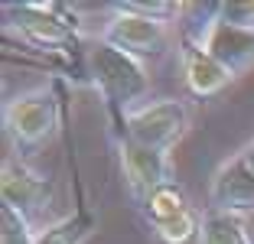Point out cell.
Instances as JSON below:
<instances>
[{
  "label": "cell",
  "mask_w": 254,
  "mask_h": 244,
  "mask_svg": "<svg viewBox=\"0 0 254 244\" xmlns=\"http://www.w3.org/2000/svg\"><path fill=\"white\" fill-rule=\"evenodd\" d=\"M189 124H192V114L180 98H160V101H147L127 114L124 124L118 127V137L170 153L186 137Z\"/></svg>",
  "instance_id": "obj_3"
},
{
  "label": "cell",
  "mask_w": 254,
  "mask_h": 244,
  "mask_svg": "<svg viewBox=\"0 0 254 244\" xmlns=\"http://www.w3.org/2000/svg\"><path fill=\"white\" fill-rule=\"evenodd\" d=\"M7 26L20 33L23 43L43 52H75L78 33L65 16L62 3H3Z\"/></svg>",
  "instance_id": "obj_4"
},
{
  "label": "cell",
  "mask_w": 254,
  "mask_h": 244,
  "mask_svg": "<svg viewBox=\"0 0 254 244\" xmlns=\"http://www.w3.org/2000/svg\"><path fill=\"white\" fill-rule=\"evenodd\" d=\"M85 59H88V75L98 85L101 98H105L111 121H114V130H118L124 124V118L134 108H140L143 95H147L150 88L147 68H143V62L137 56L114 49L105 39H95L88 46V52H85Z\"/></svg>",
  "instance_id": "obj_1"
},
{
  "label": "cell",
  "mask_w": 254,
  "mask_h": 244,
  "mask_svg": "<svg viewBox=\"0 0 254 244\" xmlns=\"http://www.w3.org/2000/svg\"><path fill=\"white\" fill-rule=\"evenodd\" d=\"M114 147H118V163H121L127 195L134 199L137 208H143V202L157 192L160 185L170 183V153L140 147L127 137H114Z\"/></svg>",
  "instance_id": "obj_7"
},
{
  "label": "cell",
  "mask_w": 254,
  "mask_h": 244,
  "mask_svg": "<svg viewBox=\"0 0 254 244\" xmlns=\"http://www.w3.org/2000/svg\"><path fill=\"white\" fill-rule=\"evenodd\" d=\"M95 225H98V218L82 205L78 212L65 215V218H59V222L36 228V241L33 244H85L88 235L95 231Z\"/></svg>",
  "instance_id": "obj_11"
},
{
  "label": "cell",
  "mask_w": 254,
  "mask_h": 244,
  "mask_svg": "<svg viewBox=\"0 0 254 244\" xmlns=\"http://www.w3.org/2000/svg\"><path fill=\"white\" fill-rule=\"evenodd\" d=\"M49 192L53 185L49 179L30 170L23 160H7L3 173H0V195H3V208L16 212L26 222H36V215L49 205Z\"/></svg>",
  "instance_id": "obj_9"
},
{
  "label": "cell",
  "mask_w": 254,
  "mask_h": 244,
  "mask_svg": "<svg viewBox=\"0 0 254 244\" xmlns=\"http://www.w3.org/2000/svg\"><path fill=\"white\" fill-rule=\"evenodd\" d=\"M238 153L245 156V163H248V166H251V170H254V140H251V143H245V147H241Z\"/></svg>",
  "instance_id": "obj_16"
},
{
  "label": "cell",
  "mask_w": 254,
  "mask_h": 244,
  "mask_svg": "<svg viewBox=\"0 0 254 244\" xmlns=\"http://www.w3.org/2000/svg\"><path fill=\"white\" fill-rule=\"evenodd\" d=\"M199 228H202V215L189 212L176 222H166V225H153V238L160 244H189L192 238H199Z\"/></svg>",
  "instance_id": "obj_14"
},
{
  "label": "cell",
  "mask_w": 254,
  "mask_h": 244,
  "mask_svg": "<svg viewBox=\"0 0 254 244\" xmlns=\"http://www.w3.org/2000/svg\"><path fill=\"white\" fill-rule=\"evenodd\" d=\"M180 62H183V75H186V85L195 98H212L218 95L222 88L232 85L235 75L215 59L209 52L202 49L192 36H183L180 43Z\"/></svg>",
  "instance_id": "obj_10"
},
{
  "label": "cell",
  "mask_w": 254,
  "mask_h": 244,
  "mask_svg": "<svg viewBox=\"0 0 254 244\" xmlns=\"http://www.w3.org/2000/svg\"><path fill=\"white\" fill-rule=\"evenodd\" d=\"M199 244H251V238H248L245 222L238 215L205 212L199 228Z\"/></svg>",
  "instance_id": "obj_13"
},
{
  "label": "cell",
  "mask_w": 254,
  "mask_h": 244,
  "mask_svg": "<svg viewBox=\"0 0 254 244\" xmlns=\"http://www.w3.org/2000/svg\"><path fill=\"white\" fill-rule=\"evenodd\" d=\"M101 39L114 49L143 59V56H160L170 46L173 33L166 26V20L147 16L140 10H134L130 3H114L105 30H101Z\"/></svg>",
  "instance_id": "obj_6"
},
{
  "label": "cell",
  "mask_w": 254,
  "mask_h": 244,
  "mask_svg": "<svg viewBox=\"0 0 254 244\" xmlns=\"http://www.w3.org/2000/svg\"><path fill=\"white\" fill-rule=\"evenodd\" d=\"M33 241H36L33 225L10 208H0V244H33Z\"/></svg>",
  "instance_id": "obj_15"
},
{
  "label": "cell",
  "mask_w": 254,
  "mask_h": 244,
  "mask_svg": "<svg viewBox=\"0 0 254 244\" xmlns=\"http://www.w3.org/2000/svg\"><path fill=\"white\" fill-rule=\"evenodd\" d=\"M59 91L56 85H39V88L20 91L3 104V130L16 153H33L46 140H53L59 130Z\"/></svg>",
  "instance_id": "obj_2"
},
{
  "label": "cell",
  "mask_w": 254,
  "mask_h": 244,
  "mask_svg": "<svg viewBox=\"0 0 254 244\" xmlns=\"http://www.w3.org/2000/svg\"><path fill=\"white\" fill-rule=\"evenodd\" d=\"M209 212L222 215H245L254 212V170L245 163V156L235 153L209 179Z\"/></svg>",
  "instance_id": "obj_8"
},
{
  "label": "cell",
  "mask_w": 254,
  "mask_h": 244,
  "mask_svg": "<svg viewBox=\"0 0 254 244\" xmlns=\"http://www.w3.org/2000/svg\"><path fill=\"white\" fill-rule=\"evenodd\" d=\"M192 39L209 56H215L232 75H241L254 65V23L238 20L235 3L212 7V16L202 23V30Z\"/></svg>",
  "instance_id": "obj_5"
},
{
  "label": "cell",
  "mask_w": 254,
  "mask_h": 244,
  "mask_svg": "<svg viewBox=\"0 0 254 244\" xmlns=\"http://www.w3.org/2000/svg\"><path fill=\"white\" fill-rule=\"evenodd\" d=\"M143 218H147V225L153 228V225H166V222H176V218H183V215H189L192 208H189V199H186V192H183L180 185L173 183H166V185H160L157 192L150 195L147 202H143Z\"/></svg>",
  "instance_id": "obj_12"
},
{
  "label": "cell",
  "mask_w": 254,
  "mask_h": 244,
  "mask_svg": "<svg viewBox=\"0 0 254 244\" xmlns=\"http://www.w3.org/2000/svg\"><path fill=\"white\" fill-rule=\"evenodd\" d=\"M241 13L248 16V23H254V3H241Z\"/></svg>",
  "instance_id": "obj_17"
}]
</instances>
